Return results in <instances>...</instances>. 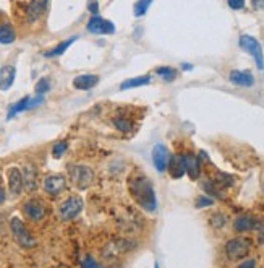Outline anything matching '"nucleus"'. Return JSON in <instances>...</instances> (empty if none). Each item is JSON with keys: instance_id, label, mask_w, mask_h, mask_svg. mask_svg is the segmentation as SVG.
<instances>
[{"instance_id": "6", "label": "nucleus", "mask_w": 264, "mask_h": 268, "mask_svg": "<svg viewBox=\"0 0 264 268\" xmlns=\"http://www.w3.org/2000/svg\"><path fill=\"white\" fill-rule=\"evenodd\" d=\"M240 47L245 49L246 52H250L253 55L256 65H258V69L262 70V67H264V55H262V47L258 42V39L253 38V36H248V34L240 36Z\"/></svg>"}, {"instance_id": "7", "label": "nucleus", "mask_w": 264, "mask_h": 268, "mask_svg": "<svg viewBox=\"0 0 264 268\" xmlns=\"http://www.w3.org/2000/svg\"><path fill=\"white\" fill-rule=\"evenodd\" d=\"M42 189L47 195L57 197L67 189V177L62 176V174H50L42 180Z\"/></svg>"}, {"instance_id": "32", "label": "nucleus", "mask_w": 264, "mask_h": 268, "mask_svg": "<svg viewBox=\"0 0 264 268\" xmlns=\"http://www.w3.org/2000/svg\"><path fill=\"white\" fill-rule=\"evenodd\" d=\"M238 268H256V260L254 258H246L238 265Z\"/></svg>"}, {"instance_id": "2", "label": "nucleus", "mask_w": 264, "mask_h": 268, "mask_svg": "<svg viewBox=\"0 0 264 268\" xmlns=\"http://www.w3.org/2000/svg\"><path fill=\"white\" fill-rule=\"evenodd\" d=\"M68 179L70 182L79 190L90 189L94 182V172L90 166L84 164H73L68 168Z\"/></svg>"}, {"instance_id": "10", "label": "nucleus", "mask_w": 264, "mask_h": 268, "mask_svg": "<svg viewBox=\"0 0 264 268\" xmlns=\"http://www.w3.org/2000/svg\"><path fill=\"white\" fill-rule=\"evenodd\" d=\"M87 31L93 34H114L115 33V25L112 21H109L102 17H91L90 21H87Z\"/></svg>"}, {"instance_id": "20", "label": "nucleus", "mask_w": 264, "mask_h": 268, "mask_svg": "<svg viewBox=\"0 0 264 268\" xmlns=\"http://www.w3.org/2000/svg\"><path fill=\"white\" fill-rule=\"evenodd\" d=\"M17 39V31L10 21L0 23V44H12Z\"/></svg>"}, {"instance_id": "23", "label": "nucleus", "mask_w": 264, "mask_h": 268, "mask_svg": "<svg viewBox=\"0 0 264 268\" xmlns=\"http://www.w3.org/2000/svg\"><path fill=\"white\" fill-rule=\"evenodd\" d=\"M76 39H78V36H71V38H68L67 41H63V42H60V44H57L54 49L47 50V52L44 54V55H46V57H58V55H62L65 50H67Z\"/></svg>"}, {"instance_id": "4", "label": "nucleus", "mask_w": 264, "mask_h": 268, "mask_svg": "<svg viewBox=\"0 0 264 268\" xmlns=\"http://www.w3.org/2000/svg\"><path fill=\"white\" fill-rule=\"evenodd\" d=\"M225 255L232 262L245 258L251 250V242L245 237H233L230 241H227L225 244Z\"/></svg>"}, {"instance_id": "17", "label": "nucleus", "mask_w": 264, "mask_h": 268, "mask_svg": "<svg viewBox=\"0 0 264 268\" xmlns=\"http://www.w3.org/2000/svg\"><path fill=\"white\" fill-rule=\"evenodd\" d=\"M185 171L190 176L192 180H196L201 174V161L200 158L193 153H187L185 155Z\"/></svg>"}, {"instance_id": "9", "label": "nucleus", "mask_w": 264, "mask_h": 268, "mask_svg": "<svg viewBox=\"0 0 264 268\" xmlns=\"http://www.w3.org/2000/svg\"><path fill=\"white\" fill-rule=\"evenodd\" d=\"M23 213L26 215L28 220L41 221V220H44V216H46L47 208H46V205H44V202H41L39 198H29L23 205Z\"/></svg>"}, {"instance_id": "5", "label": "nucleus", "mask_w": 264, "mask_h": 268, "mask_svg": "<svg viewBox=\"0 0 264 268\" xmlns=\"http://www.w3.org/2000/svg\"><path fill=\"white\" fill-rule=\"evenodd\" d=\"M84 202L79 195H71L67 200H63L60 207H58V215L63 221H71L83 212Z\"/></svg>"}, {"instance_id": "33", "label": "nucleus", "mask_w": 264, "mask_h": 268, "mask_svg": "<svg viewBox=\"0 0 264 268\" xmlns=\"http://www.w3.org/2000/svg\"><path fill=\"white\" fill-rule=\"evenodd\" d=\"M87 10L93 13V17H98V13H99V4H98V2L87 4Z\"/></svg>"}, {"instance_id": "25", "label": "nucleus", "mask_w": 264, "mask_h": 268, "mask_svg": "<svg viewBox=\"0 0 264 268\" xmlns=\"http://www.w3.org/2000/svg\"><path fill=\"white\" fill-rule=\"evenodd\" d=\"M156 74L162 80H165V82H173L179 75L177 70L172 67H159V69H156Z\"/></svg>"}, {"instance_id": "37", "label": "nucleus", "mask_w": 264, "mask_h": 268, "mask_svg": "<svg viewBox=\"0 0 264 268\" xmlns=\"http://www.w3.org/2000/svg\"><path fill=\"white\" fill-rule=\"evenodd\" d=\"M262 189H264V184H262Z\"/></svg>"}, {"instance_id": "34", "label": "nucleus", "mask_w": 264, "mask_h": 268, "mask_svg": "<svg viewBox=\"0 0 264 268\" xmlns=\"http://www.w3.org/2000/svg\"><path fill=\"white\" fill-rule=\"evenodd\" d=\"M229 7L233 10H240V9H243L245 7V2H229Z\"/></svg>"}, {"instance_id": "18", "label": "nucleus", "mask_w": 264, "mask_h": 268, "mask_svg": "<svg viewBox=\"0 0 264 268\" xmlns=\"http://www.w3.org/2000/svg\"><path fill=\"white\" fill-rule=\"evenodd\" d=\"M99 83V77L98 75H93V74H86V75H78L75 80H73V88L76 90H91L94 88Z\"/></svg>"}, {"instance_id": "16", "label": "nucleus", "mask_w": 264, "mask_h": 268, "mask_svg": "<svg viewBox=\"0 0 264 268\" xmlns=\"http://www.w3.org/2000/svg\"><path fill=\"white\" fill-rule=\"evenodd\" d=\"M17 78V67L15 65L7 63L0 69V90L7 91L9 88H12V85Z\"/></svg>"}, {"instance_id": "31", "label": "nucleus", "mask_w": 264, "mask_h": 268, "mask_svg": "<svg viewBox=\"0 0 264 268\" xmlns=\"http://www.w3.org/2000/svg\"><path fill=\"white\" fill-rule=\"evenodd\" d=\"M214 204V200L209 198L208 195H201L200 198L196 200V208H204V207H211Z\"/></svg>"}, {"instance_id": "28", "label": "nucleus", "mask_w": 264, "mask_h": 268, "mask_svg": "<svg viewBox=\"0 0 264 268\" xmlns=\"http://www.w3.org/2000/svg\"><path fill=\"white\" fill-rule=\"evenodd\" d=\"M68 148V143L67 142H58L54 145V148H52V155L54 158H62L65 155V151H67Z\"/></svg>"}, {"instance_id": "13", "label": "nucleus", "mask_w": 264, "mask_h": 268, "mask_svg": "<svg viewBox=\"0 0 264 268\" xmlns=\"http://www.w3.org/2000/svg\"><path fill=\"white\" fill-rule=\"evenodd\" d=\"M168 159H170V155H168V150L164 147V145L159 143L152 148V163H154V166H156L157 172L167 171Z\"/></svg>"}, {"instance_id": "19", "label": "nucleus", "mask_w": 264, "mask_h": 268, "mask_svg": "<svg viewBox=\"0 0 264 268\" xmlns=\"http://www.w3.org/2000/svg\"><path fill=\"white\" fill-rule=\"evenodd\" d=\"M230 82L235 83L238 86H245V88H250V86L254 85V78L250 72H241V70H232L230 72Z\"/></svg>"}, {"instance_id": "30", "label": "nucleus", "mask_w": 264, "mask_h": 268, "mask_svg": "<svg viewBox=\"0 0 264 268\" xmlns=\"http://www.w3.org/2000/svg\"><path fill=\"white\" fill-rule=\"evenodd\" d=\"M151 7V2H138L135 4V15L136 17H143L146 12H148V9Z\"/></svg>"}, {"instance_id": "11", "label": "nucleus", "mask_w": 264, "mask_h": 268, "mask_svg": "<svg viewBox=\"0 0 264 268\" xmlns=\"http://www.w3.org/2000/svg\"><path fill=\"white\" fill-rule=\"evenodd\" d=\"M7 180H9V190L15 197L25 190L23 174H21L18 168H15V166H12V168H9V171H7Z\"/></svg>"}, {"instance_id": "12", "label": "nucleus", "mask_w": 264, "mask_h": 268, "mask_svg": "<svg viewBox=\"0 0 264 268\" xmlns=\"http://www.w3.org/2000/svg\"><path fill=\"white\" fill-rule=\"evenodd\" d=\"M21 174H23L25 190L34 192L36 189H38V185H39V172H38V168H36L34 164L25 166V169L21 171Z\"/></svg>"}, {"instance_id": "24", "label": "nucleus", "mask_w": 264, "mask_h": 268, "mask_svg": "<svg viewBox=\"0 0 264 268\" xmlns=\"http://www.w3.org/2000/svg\"><path fill=\"white\" fill-rule=\"evenodd\" d=\"M29 96H25V98H21L20 101H17L13 106H12V109L9 111V115H7V119H13L15 115L20 114V112H23V111H28V104H29Z\"/></svg>"}, {"instance_id": "15", "label": "nucleus", "mask_w": 264, "mask_h": 268, "mask_svg": "<svg viewBox=\"0 0 264 268\" xmlns=\"http://www.w3.org/2000/svg\"><path fill=\"white\" fill-rule=\"evenodd\" d=\"M259 221L254 218V216L250 215H241L238 218L233 221V229L237 233H250V231H254L259 228Z\"/></svg>"}, {"instance_id": "3", "label": "nucleus", "mask_w": 264, "mask_h": 268, "mask_svg": "<svg viewBox=\"0 0 264 268\" xmlns=\"http://www.w3.org/2000/svg\"><path fill=\"white\" fill-rule=\"evenodd\" d=\"M10 231L13 234V239L17 241V244L23 249H33L36 247V239L31 234V231L26 228V224L21 221L20 218H12L10 220Z\"/></svg>"}, {"instance_id": "26", "label": "nucleus", "mask_w": 264, "mask_h": 268, "mask_svg": "<svg viewBox=\"0 0 264 268\" xmlns=\"http://www.w3.org/2000/svg\"><path fill=\"white\" fill-rule=\"evenodd\" d=\"M209 223H211V226L212 228H216V229H221V228H224L225 224H227V216L224 215V213H221V212H217V213H214L209 218Z\"/></svg>"}, {"instance_id": "35", "label": "nucleus", "mask_w": 264, "mask_h": 268, "mask_svg": "<svg viewBox=\"0 0 264 268\" xmlns=\"http://www.w3.org/2000/svg\"><path fill=\"white\" fill-rule=\"evenodd\" d=\"M7 200V190L4 189V185H0V205L5 204Z\"/></svg>"}, {"instance_id": "22", "label": "nucleus", "mask_w": 264, "mask_h": 268, "mask_svg": "<svg viewBox=\"0 0 264 268\" xmlns=\"http://www.w3.org/2000/svg\"><path fill=\"white\" fill-rule=\"evenodd\" d=\"M114 125L117 130H120V132L123 133H127V132H131L135 127L133 124V120H131L130 117H127V115H123V114H117L115 117H114Z\"/></svg>"}, {"instance_id": "29", "label": "nucleus", "mask_w": 264, "mask_h": 268, "mask_svg": "<svg viewBox=\"0 0 264 268\" xmlns=\"http://www.w3.org/2000/svg\"><path fill=\"white\" fill-rule=\"evenodd\" d=\"M81 268H102V266H101V263H99L94 257L86 255V257L81 260Z\"/></svg>"}, {"instance_id": "27", "label": "nucleus", "mask_w": 264, "mask_h": 268, "mask_svg": "<svg viewBox=\"0 0 264 268\" xmlns=\"http://www.w3.org/2000/svg\"><path fill=\"white\" fill-rule=\"evenodd\" d=\"M49 90H50V80L49 78H41L34 86V91L38 96H44Z\"/></svg>"}, {"instance_id": "1", "label": "nucleus", "mask_w": 264, "mask_h": 268, "mask_svg": "<svg viewBox=\"0 0 264 268\" xmlns=\"http://www.w3.org/2000/svg\"><path fill=\"white\" fill-rule=\"evenodd\" d=\"M128 192L143 210H146V212H149V213L156 212V208H157L156 192H154L152 182L144 172L135 171L128 177Z\"/></svg>"}, {"instance_id": "8", "label": "nucleus", "mask_w": 264, "mask_h": 268, "mask_svg": "<svg viewBox=\"0 0 264 268\" xmlns=\"http://www.w3.org/2000/svg\"><path fill=\"white\" fill-rule=\"evenodd\" d=\"M49 9V2H41V0H34L25 5V18L29 25H34L46 15Z\"/></svg>"}, {"instance_id": "21", "label": "nucleus", "mask_w": 264, "mask_h": 268, "mask_svg": "<svg viewBox=\"0 0 264 268\" xmlns=\"http://www.w3.org/2000/svg\"><path fill=\"white\" fill-rule=\"evenodd\" d=\"M151 83V75H141V77H135V78H128L120 85V90H131V88H138V86H144Z\"/></svg>"}, {"instance_id": "14", "label": "nucleus", "mask_w": 264, "mask_h": 268, "mask_svg": "<svg viewBox=\"0 0 264 268\" xmlns=\"http://www.w3.org/2000/svg\"><path fill=\"white\" fill-rule=\"evenodd\" d=\"M167 171L172 179H180L185 174V155H172L168 159Z\"/></svg>"}, {"instance_id": "36", "label": "nucleus", "mask_w": 264, "mask_h": 268, "mask_svg": "<svg viewBox=\"0 0 264 268\" xmlns=\"http://www.w3.org/2000/svg\"><path fill=\"white\" fill-rule=\"evenodd\" d=\"M154 268H159V265H157V263H156V266H154Z\"/></svg>"}]
</instances>
